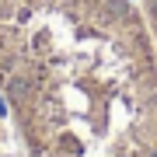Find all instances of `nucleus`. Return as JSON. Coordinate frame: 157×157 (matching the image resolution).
<instances>
[{
	"instance_id": "obj_1",
	"label": "nucleus",
	"mask_w": 157,
	"mask_h": 157,
	"mask_svg": "<svg viewBox=\"0 0 157 157\" xmlns=\"http://www.w3.org/2000/svg\"><path fill=\"white\" fill-rule=\"evenodd\" d=\"M0 98L28 157H157V49L129 0H0Z\"/></svg>"
},
{
	"instance_id": "obj_2",
	"label": "nucleus",
	"mask_w": 157,
	"mask_h": 157,
	"mask_svg": "<svg viewBox=\"0 0 157 157\" xmlns=\"http://www.w3.org/2000/svg\"><path fill=\"white\" fill-rule=\"evenodd\" d=\"M143 21L150 28V39H154V49H157V0H143Z\"/></svg>"
}]
</instances>
